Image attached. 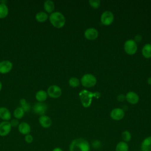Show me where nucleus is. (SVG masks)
I'll use <instances>...</instances> for the list:
<instances>
[{"mask_svg": "<svg viewBox=\"0 0 151 151\" xmlns=\"http://www.w3.org/2000/svg\"><path fill=\"white\" fill-rule=\"evenodd\" d=\"M101 96L100 92L92 93L86 90H83L79 93V97L82 105L84 107H88L92 102V97H95L99 99Z\"/></svg>", "mask_w": 151, "mask_h": 151, "instance_id": "2", "label": "nucleus"}, {"mask_svg": "<svg viewBox=\"0 0 151 151\" xmlns=\"http://www.w3.org/2000/svg\"><path fill=\"white\" fill-rule=\"evenodd\" d=\"M52 151H63V150L61 148H60L59 147H55L52 150Z\"/></svg>", "mask_w": 151, "mask_h": 151, "instance_id": "34", "label": "nucleus"}, {"mask_svg": "<svg viewBox=\"0 0 151 151\" xmlns=\"http://www.w3.org/2000/svg\"><path fill=\"white\" fill-rule=\"evenodd\" d=\"M142 40V36L140 34H137L134 37V41L136 42H140Z\"/></svg>", "mask_w": 151, "mask_h": 151, "instance_id": "32", "label": "nucleus"}, {"mask_svg": "<svg viewBox=\"0 0 151 151\" xmlns=\"http://www.w3.org/2000/svg\"><path fill=\"white\" fill-rule=\"evenodd\" d=\"M0 118L4 121H8L11 118L10 111L5 107H0Z\"/></svg>", "mask_w": 151, "mask_h": 151, "instance_id": "17", "label": "nucleus"}, {"mask_svg": "<svg viewBox=\"0 0 151 151\" xmlns=\"http://www.w3.org/2000/svg\"><path fill=\"white\" fill-rule=\"evenodd\" d=\"M24 113H25V111L21 107H17L14 111V116L15 118L17 119H22L24 116Z\"/></svg>", "mask_w": 151, "mask_h": 151, "instance_id": "24", "label": "nucleus"}, {"mask_svg": "<svg viewBox=\"0 0 151 151\" xmlns=\"http://www.w3.org/2000/svg\"><path fill=\"white\" fill-rule=\"evenodd\" d=\"M81 83L84 87H92L96 85L97 80L93 74H86L82 77L81 79Z\"/></svg>", "mask_w": 151, "mask_h": 151, "instance_id": "4", "label": "nucleus"}, {"mask_svg": "<svg viewBox=\"0 0 151 151\" xmlns=\"http://www.w3.org/2000/svg\"><path fill=\"white\" fill-rule=\"evenodd\" d=\"M2 83H1V82L0 81V91H1V89H2Z\"/></svg>", "mask_w": 151, "mask_h": 151, "instance_id": "36", "label": "nucleus"}, {"mask_svg": "<svg viewBox=\"0 0 151 151\" xmlns=\"http://www.w3.org/2000/svg\"><path fill=\"white\" fill-rule=\"evenodd\" d=\"M89 4L92 8L97 9L100 5V1L99 0H90Z\"/></svg>", "mask_w": 151, "mask_h": 151, "instance_id": "28", "label": "nucleus"}, {"mask_svg": "<svg viewBox=\"0 0 151 151\" xmlns=\"http://www.w3.org/2000/svg\"><path fill=\"white\" fill-rule=\"evenodd\" d=\"M47 94L51 98H58L62 93L61 88L57 85H51L47 89Z\"/></svg>", "mask_w": 151, "mask_h": 151, "instance_id": "6", "label": "nucleus"}, {"mask_svg": "<svg viewBox=\"0 0 151 151\" xmlns=\"http://www.w3.org/2000/svg\"><path fill=\"white\" fill-rule=\"evenodd\" d=\"M51 24L57 28H62L65 22V19L64 15L60 12H52L49 17Z\"/></svg>", "mask_w": 151, "mask_h": 151, "instance_id": "3", "label": "nucleus"}, {"mask_svg": "<svg viewBox=\"0 0 151 151\" xmlns=\"http://www.w3.org/2000/svg\"><path fill=\"white\" fill-rule=\"evenodd\" d=\"M47 110V106L45 103L42 102L36 103L33 107V111L38 115L42 116L44 115Z\"/></svg>", "mask_w": 151, "mask_h": 151, "instance_id": "8", "label": "nucleus"}, {"mask_svg": "<svg viewBox=\"0 0 151 151\" xmlns=\"http://www.w3.org/2000/svg\"><path fill=\"white\" fill-rule=\"evenodd\" d=\"M92 146L93 148H94L96 149H99L101 147V143L100 141H99L98 140H95L92 142Z\"/></svg>", "mask_w": 151, "mask_h": 151, "instance_id": "29", "label": "nucleus"}, {"mask_svg": "<svg viewBox=\"0 0 151 151\" xmlns=\"http://www.w3.org/2000/svg\"><path fill=\"white\" fill-rule=\"evenodd\" d=\"M11 126L8 121H3L0 123V136L4 137L9 134L11 130Z\"/></svg>", "mask_w": 151, "mask_h": 151, "instance_id": "9", "label": "nucleus"}, {"mask_svg": "<svg viewBox=\"0 0 151 151\" xmlns=\"http://www.w3.org/2000/svg\"><path fill=\"white\" fill-rule=\"evenodd\" d=\"M8 8L6 4H0V18H5L8 14Z\"/></svg>", "mask_w": 151, "mask_h": 151, "instance_id": "23", "label": "nucleus"}, {"mask_svg": "<svg viewBox=\"0 0 151 151\" xmlns=\"http://www.w3.org/2000/svg\"><path fill=\"white\" fill-rule=\"evenodd\" d=\"M141 151H151V136L145 138L140 145Z\"/></svg>", "mask_w": 151, "mask_h": 151, "instance_id": "15", "label": "nucleus"}, {"mask_svg": "<svg viewBox=\"0 0 151 151\" xmlns=\"http://www.w3.org/2000/svg\"><path fill=\"white\" fill-rule=\"evenodd\" d=\"M147 83L151 86V77L147 79Z\"/></svg>", "mask_w": 151, "mask_h": 151, "instance_id": "35", "label": "nucleus"}, {"mask_svg": "<svg viewBox=\"0 0 151 151\" xmlns=\"http://www.w3.org/2000/svg\"><path fill=\"white\" fill-rule=\"evenodd\" d=\"M38 121L41 126L45 129L49 128L52 124V120L51 118L46 115L41 116L39 117Z\"/></svg>", "mask_w": 151, "mask_h": 151, "instance_id": "12", "label": "nucleus"}, {"mask_svg": "<svg viewBox=\"0 0 151 151\" xmlns=\"http://www.w3.org/2000/svg\"><path fill=\"white\" fill-rule=\"evenodd\" d=\"M126 99V97L123 94H119L117 96V100L119 101H123Z\"/></svg>", "mask_w": 151, "mask_h": 151, "instance_id": "33", "label": "nucleus"}, {"mask_svg": "<svg viewBox=\"0 0 151 151\" xmlns=\"http://www.w3.org/2000/svg\"><path fill=\"white\" fill-rule=\"evenodd\" d=\"M124 116V112L123 109L120 108H115L110 112V117L115 120H120Z\"/></svg>", "mask_w": 151, "mask_h": 151, "instance_id": "11", "label": "nucleus"}, {"mask_svg": "<svg viewBox=\"0 0 151 151\" xmlns=\"http://www.w3.org/2000/svg\"><path fill=\"white\" fill-rule=\"evenodd\" d=\"M24 139H25V141L26 142V143L30 144V143H32V142L34 140V137L31 134H27L25 136Z\"/></svg>", "mask_w": 151, "mask_h": 151, "instance_id": "30", "label": "nucleus"}, {"mask_svg": "<svg viewBox=\"0 0 151 151\" xmlns=\"http://www.w3.org/2000/svg\"><path fill=\"white\" fill-rule=\"evenodd\" d=\"M137 49L136 42L133 40H127L124 44V50L125 52L129 54L133 55L136 53Z\"/></svg>", "mask_w": 151, "mask_h": 151, "instance_id": "5", "label": "nucleus"}, {"mask_svg": "<svg viewBox=\"0 0 151 151\" xmlns=\"http://www.w3.org/2000/svg\"><path fill=\"white\" fill-rule=\"evenodd\" d=\"M35 99L38 102L43 103L47 99L48 94L47 91L43 90H40L35 93Z\"/></svg>", "mask_w": 151, "mask_h": 151, "instance_id": "18", "label": "nucleus"}, {"mask_svg": "<svg viewBox=\"0 0 151 151\" xmlns=\"http://www.w3.org/2000/svg\"><path fill=\"white\" fill-rule=\"evenodd\" d=\"M122 138L123 142L127 143L131 140L132 134L128 130H124L122 133Z\"/></svg>", "mask_w": 151, "mask_h": 151, "instance_id": "26", "label": "nucleus"}, {"mask_svg": "<svg viewBox=\"0 0 151 151\" xmlns=\"http://www.w3.org/2000/svg\"><path fill=\"white\" fill-rule=\"evenodd\" d=\"M98 31L96 29L94 28H89L87 29L84 32L85 37L90 40H93L97 38L98 37Z\"/></svg>", "mask_w": 151, "mask_h": 151, "instance_id": "14", "label": "nucleus"}, {"mask_svg": "<svg viewBox=\"0 0 151 151\" xmlns=\"http://www.w3.org/2000/svg\"><path fill=\"white\" fill-rule=\"evenodd\" d=\"M10 124H11V127H18L19 124V120L18 119H12L10 122H9Z\"/></svg>", "mask_w": 151, "mask_h": 151, "instance_id": "31", "label": "nucleus"}, {"mask_svg": "<svg viewBox=\"0 0 151 151\" xmlns=\"http://www.w3.org/2000/svg\"><path fill=\"white\" fill-rule=\"evenodd\" d=\"M126 99L129 103L132 104H135L139 101V98L136 93L133 91H129L126 96Z\"/></svg>", "mask_w": 151, "mask_h": 151, "instance_id": "16", "label": "nucleus"}, {"mask_svg": "<svg viewBox=\"0 0 151 151\" xmlns=\"http://www.w3.org/2000/svg\"><path fill=\"white\" fill-rule=\"evenodd\" d=\"M48 18V14L43 11L38 12L35 15V19L39 22H43L45 21Z\"/></svg>", "mask_w": 151, "mask_h": 151, "instance_id": "22", "label": "nucleus"}, {"mask_svg": "<svg viewBox=\"0 0 151 151\" xmlns=\"http://www.w3.org/2000/svg\"><path fill=\"white\" fill-rule=\"evenodd\" d=\"M21 107L24 110L25 112H28L30 110L31 106L30 104L26 101L25 99H21L19 101Z\"/></svg>", "mask_w": 151, "mask_h": 151, "instance_id": "25", "label": "nucleus"}, {"mask_svg": "<svg viewBox=\"0 0 151 151\" xmlns=\"http://www.w3.org/2000/svg\"><path fill=\"white\" fill-rule=\"evenodd\" d=\"M89 142L83 138H77L71 141L69 146V151H90Z\"/></svg>", "mask_w": 151, "mask_h": 151, "instance_id": "1", "label": "nucleus"}, {"mask_svg": "<svg viewBox=\"0 0 151 151\" xmlns=\"http://www.w3.org/2000/svg\"><path fill=\"white\" fill-rule=\"evenodd\" d=\"M142 53L145 58H149L151 57V44H145L142 50Z\"/></svg>", "mask_w": 151, "mask_h": 151, "instance_id": "20", "label": "nucleus"}, {"mask_svg": "<svg viewBox=\"0 0 151 151\" xmlns=\"http://www.w3.org/2000/svg\"><path fill=\"white\" fill-rule=\"evenodd\" d=\"M70 86L72 87H77L80 85L79 80L76 77H71L68 81Z\"/></svg>", "mask_w": 151, "mask_h": 151, "instance_id": "27", "label": "nucleus"}, {"mask_svg": "<svg viewBox=\"0 0 151 151\" xmlns=\"http://www.w3.org/2000/svg\"><path fill=\"white\" fill-rule=\"evenodd\" d=\"M129 148V146L127 143L123 141H120L116 145L115 151H128Z\"/></svg>", "mask_w": 151, "mask_h": 151, "instance_id": "21", "label": "nucleus"}, {"mask_svg": "<svg viewBox=\"0 0 151 151\" xmlns=\"http://www.w3.org/2000/svg\"><path fill=\"white\" fill-rule=\"evenodd\" d=\"M12 68V63L9 60H3L0 62V73L6 74Z\"/></svg>", "mask_w": 151, "mask_h": 151, "instance_id": "10", "label": "nucleus"}, {"mask_svg": "<svg viewBox=\"0 0 151 151\" xmlns=\"http://www.w3.org/2000/svg\"><path fill=\"white\" fill-rule=\"evenodd\" d=\"M44 8L48 13H51L54 10L55 5L53 1L51 0H47L44 3Z\"/></svg>", "mask_w": 151, "mask_h": 151, "instance_id": "19", "label": "nucleus"}, {"mask_svg": "<svg viewBox=\"0 0 151 151\" xmlns=\"http://www.w3.org/2000/svg\"><path fill=\"white\" fill-rule=\"evenodd\" d=\"M18 132L24 135H27L30 133L31 129L29 124L27 122H21L18 126Z\"/></svg>", "mask_w": 151, "mask_h": 151, "instance_id": "13", "label": "nucleus"}, {"mask_svg": "<svg viewBox=\"0 0 151 151\" xmlns=\"http://www.w3.org/2000/svg\"><path fill=\"white\" fill-rule=\"evenodd\" d=\"M100 20L103 25H109L114 20V15L110 11H104L101 15Z\"/></svg>", "mask_w": 151, "mask_h": 151, "instance_id": "7", "label": "nucleus"}]
</instances>
